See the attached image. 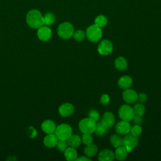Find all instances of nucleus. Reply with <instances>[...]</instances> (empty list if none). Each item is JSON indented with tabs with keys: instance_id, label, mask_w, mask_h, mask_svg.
Wrapping results in <instances>:
<instances>
[{
	"instance_id": "ddd939ff",
	"label": "nucleus",
	"mask_w": 161,
	"mask_h": 161,
	"mask_svg": "<svg viewBox=\"0 0 161 161\" xmlns=\"http://www.w3.org/2000/svg\"><path fill=\"white\" fill-rule=\"evenodd\" d=\"M101 122L108 128L112 127L115 123V117L113 113L106 111L104 113Z\"/></svg>"
},
{
	"instance_id": "2f4dec72",
	"label": "nucleus",
	"mask_w": 161,
	"mask_h": 161,
	"mask_svg": "<svg viewBox=\"0 0 161 161\" xmlns=\"http://www.w3.org/2000/svg\"><path fill=\"white\" fill-rule=\"evenodd\" d=\"M88 117L96 121H97L99 119L100 114H99V113L97 110L91 109L88 113Z\"/></svg>"
},
{
	"instance_id": "393cba45",
	"label": "nucleus",
	"mask_w": 161,
	"mask_h": 161,
	"mask_svg": "<svg viewBox=\"0 0 161 161\" xmlns=\"http://www.w3.org/2000/svg\"><path fill=\"white\" fill-rule=\"evenodd\" d=\"M95 25L100 28H103L108 23V19L104 15H99L97 16L94 20Z\"/></svg>"
},
{
	"instance_id": "9d476101",
	"label": "nucleus",
	"mask_w": 161,
	"mask_h": 161,
	"mask_svg": "<svg viewBox=\"0 0 161 161\" xmlns=\"http://www.w3.org/2000/svg\"><path fill=\"white\" fill-rule=\"evenodd\" d=\"M52 35V30L47 26H42L40 27L37 31V36L38 38L43 42L49 40Z\"/></svg>"
},
{
	"instance_id": "72a5a7b5",
	"label": "nucleus",
	"mask_w": 161,
	"mask_h": 161,
	"mask_svg": "<svg viewBox=\"0 0 161 161\" xmlns=\"http://www.w3.org/2000/svg\"><path fill=\"white\" fill-rule=\"evenodd\" d=\"M100 101H101V104H103L104 105H106V104H108L109 103V101H110L109 96L108 94H103L101 96V97Z\"/></svg>"
},
{
	"instance_id": "412c9836",
	"label": "nucleus",
	"mask_w": 161,
	"mask_h": 161,
	"mask_svg": "<svg viewBox=\"0 0 161 161\" xmlns=\"http://www.w3.org/2000/svg\"><path fill=\"white\" fill-rule=\"evenodd\" d=\"M84 152L86 156L88 157H94L97 152V147L92 143L89 145H87L84 150Z\"/></svg>"
},
{
	"instance_id": "a211bd4d",
	"label": "nucleus",
	"mask_w": 161,
	"mask_h": 161,
	"mask_svg": "<svg viewBox=\"0 0 161 161\" xmlns=\"http://www.w3.org/2000/svg\"><path fill=\"white\" fill-rule=\"evenodd\" d=\"M64 153L65 159L68 161L76 160L77 158L78 157L77 150L75 149V148L71 147H68Z\"/></svg>"
},
{
	"instance_id": "e433bc0d",
	"label": "nucleus",
	"mask_w": 161,
	"mask_h": 161,
	"mask_svg": "<svg viewBox=\"0 0 161 161\" xmlns=\"http://www.w3.org/2000/svg\"><path fill=\"white\" fill-rule=\"evenodd\" d=\"M76 160H77V161L78 160H80V161H91V159L89 157H87V156H81L80 157H77Z\"/></svg>"
},
{
	"instance_id": "cd10ccee",
	"label": "nucleus",
	"mask_w": 161,
	"mask_h": 161,
	"mask_svg": "<svg viewBox=\"0 0 161 161\" xmlns=\"http://www.w3.org/2000/svg\"><path fill=\"white\" fill-rule=\"evenodd\" d=\"M86 33L81 30H77L74 32L73 37L77 42L83 41L86 38Z\"/></svg>"
},
{
	"instance_id": "c9c22d12",
	"label": "nucleus",
	"mask_w": 161,
	"mask_h": 161,
	"mask_svg": "<svg viewBox=\"0 0 161 161\" xmlns=\"http://www.w3.org/2000/svg\"><path fill=\"white\" fill-rule=\"evenodd\" d=\"M147 99V96L145 93H140L138 94V100L140 103H145Z\"/></svg>"
},
{
	"instance_id": "dca6fc26",
	"label": "nucleus",
	"mask_w": 161,
	"mask_h": 161,
	"mask_svg": "<svg viewBox=\"0 0 161 161\" xmlns=\"http://www.w3.org/2000/svg\"><path fill=\"white\" fill-rule=\"evenodd\" d=\"M114 157V153L109 149H104L98 155V160L99 161H112Z\"/></svg>"
},
{
	"instance_id": "7c9ffc66",
	"label": "nucleus",
	"mask_w": 161,
	"mask_h": 161,
	"mask_svg": "<svg viewBox=\"0 0 161 161\" xmlns=\"http://www.w3.org/2000/svg\"><path fill=\"white\" fill-rule=\"evenodd\" d=\"M81 140L84 144L86 145H89L92 143L93 142V137L92 136L91 134L88 133H83L81 137Z\"/></svg>"
},
{
	"instance_id": "f03ea898",
	"label": "nucleus",
	"mask_w": 161,
	"mask_h": 161,
	"mask_svg": "<svg viewBox=\"0 0 161 161\" xmlns=\"http://www.w3.org/2000/svg\"><path fill=\"white\" fill-rule=\"evenodd\" d=\"M102 35L103 32L101 28L97 26L95 24L91 25L86 30V36L88 40L91 42H97L101 39Z\"/></svg>"
},
{
	"instance_id": "c85d7f7f",
	"label": "nucleus",
	"mask_w": 161,
	"mask_h": 161,
	"mask_svg": "<svg viewBox=\"0 0 161 161\" xmlns=\"http://www.w3.org/2000/svg\"><path fill=\"white\" fill-rule=\"evenodd\" d=\"M130 132L132 135L138 137L142 134V128L139 125H135L133 126H131V129H130Z\"/></svg>"
},
{
	"instance_id": "a878e982",
	"label": "nucleus",
	"mask_w": 161,
	"mask_h": 161,
	"mask_svg": "<svg viewBox=\"0 0 161 161\" xmlns=\"http://www.w3.org/2000/svg\"><path fill=\"white\" fill-rule=\"evenodd\" d=\"M133 109L134 114L142 116L145 113V108L141 103L135 104L133 107Z\"/></svg>"
},
{
	"instance_id": "4be33fe9",
	"label": "nucleus",
	"mask_w": 161,
	"mask_h": 161,
	"mask_svg": "<svg viewBox=\"0 0 161 161\" xmlns=\"http://www.w3.org/2000/svg\"><path fill=\"white\" fill-rule=\"evenodd\" d=\"M114 66L118 70H123L127 67V61L123 57H118L114 60Z\"/></svg>"
},
{
	"instance_id": "1a4fd4ad",
	"label": "nucleus",
	"mask_w": 161,
	"mask_h": 161,
	"mask_svg": "<svg viewBox=\"0 0 161 161\" xmlns=\"http://www.w3.org/2000/svg\"><path fill=\"white\" fill-rule=\"evenodd\" d=\"M123 100L128 104H133L138 101V94L133 89H127L122 94Z\"/></svg>"
},
{
	"instance_id": "473e14b6",
	"label": "nucleus",
	"mask_w": 161,
	"mask_h": 161,
	"mask_svg": "<svg viewBox=\"0 0 161 161\" xmlns=\"http://www.w3.org/2000/svg\"><path fill=\"white\" fill-rule=\"evenodd\" d=\"M27 134L28 136L30 138H35L37 135L36 130L32 126H29L27 129Z\"/></svg>"
},
{
	"instance_id": "423d86ee",
	"label": "nucleus",
	"mask_w": 161,
	"mask_h": 161,
	"mask_svg": "<svg viewBox=\"0 0 161 161\" xmlns=\"http://www.w3.org/2000/svg\"><path fill=\"white\" fill-rule=\"evenodd\" d=\"M118 115L122 120L131 121L134 116L133 108L128 104L121 105L118 110Z\"/></svg>"
},
{
	"instance_id": "f3484780",
	"label": "nucleus",
	"mask_w": 161,
	"mask_h": 161,
	"mask_svg": "<svg viewBox=\"0 0 161 161\" xmlns=\"http://www.w3.org/2000/svg\"><path fill=\"white\" fill-rule=\"evenodd\" d=\"M56 127H57V126H56L55 123L50 119L45 120L42 123V130L43 131V132H45L47 134L54 133Z\"/></svg>"
},
{
	"instance_id": "39448f33",
	"label": "nucleus",
	"mask_w": 161,
	"mask_h": 161,
	"mask_svg": "<svg viewBox=\"0 0 161 161\" xmlns=\"http://www.w3.org/2000/svg\"><path fill=\"white\" fill-rule=\"evenodd\" d=\"M54 133L58 139L66 140L72 135V128L69 125L62 123L56 127Z\"/></svg>"
},
{
	"instance_id": "20e7f679",
	"label": "nucleus",
	"mask_w": 161,
	"mask_h": 161,
	"mask_svg": "<svg viewBox=\"0 0 161 161\" xmlns=\"http://www.w3.org/2000/svg\"><path fill=\"white\" fill-rule=\"evenodd\" d=\"M74 28L73 25L69 22H64L61 23L57 29L58 36L63 39H69L73 36Z\"/></svg>"
},
{
	"instance_id": "9b49d317",
	"label": "nucleus",
	"mask_w": 161,
	"mask_h": 161,
	"mask_svg": "<svg viewBox=\"0 0 161 161\" xmlns=\"http://www.w3.org/2000/svg\"><path fill=\"white\" fill-rule=\"evenodd\" d=\"M131 125L129 121L121 120L115 126V131L119 135H126L130 133Z\"/></svg>"
},
{
	"instance_id": "5701e85b",
	"label": "nucleus",
	"mask_w": 161,
	"mask_h": 161,
	"mask_svg": "<svg viewBox=\"0 0 161 161\" xmlns=\"http://www.w3.org/2000/svg\"><path fill=\"white\" fill-rule=\"evenodd\" d=\"M110 143L116 148L123 146V140L118 134H114L111 136Z\"/></svg>"
},
{
	"instance_id": "b1692460",
	"label": "nucleus",
	"mask_w": 161,
	"mask_h": 161,
	"mask_svg": "<svg viewBox=\"0 0 161 161\" xmlns=\"http://www.w3.org/2000/svg\"><path fill=\"white\" fill-rule=\"evenodd\" d=\"M108 130L109 128L106 127L101 121H99L98 123H96V126L94 132L97 136H101L107 133L108 132Z\"/></svg>"
},
{
	"instance_id": "bb28decb",
	"label": "nucleus",
	"mask_w": 161,
	"mask_h": 161,
	"mask_svg": "<svg viewBox=\"0 0 161 161\" xmlns=\"http://www.w3.org/2000/svg\"><path fill=\"white\" fill-rule=\"evenodd\" d=\"M43 20H44V25H45L46 26H49L52 25L55 22V18L52 13H47L43 16Z\"/></svg>"
},
{
	"instance_id": "6ab92c4d",
	"label": "nucleus",
	"mask_w": 161,
	"mask_h": 161,
	"mask_svg": "<svg viewBox=\"0 0 161 161\" xmlns=\"http://www.w3.org/2000/svg\"><path fill=\"white\" fill-rule=\"evenodd\" d=\"M66 141L68 146L73 148L78 147L82 142L81 138L77 135H72L66 140Z\"/></svg>"
},
{
	"instance_id": "0eeeda50",
	"label": "nucleus",
	"mask_w": 161,
	"mask_h": 161,
	"mask_svg": "<svg viewBox=\"0 0 161 161\" xmlns=\"http://www.w3.org/2000/svg\"><path fill=\"white\" fill-rule=\"evenodd\" d=\"M123 140V146L126 148L128 153H130L133 148H135L138 143V137L129 133L125 135Z\"/></svg>"
},
{
	"instance_id": "4468645a",
	"label": "nucleus",
	"mask_w": 161,
	"mask_h": 161,
	"mask_svg": "<svg viewBox=\"0 0 161 161\" xmlns=\"http://www.w3.org/2000/svg\"><path fill=\"white\" fill-rule=\"evenodd\" d=\"M133 84L132 78L129 75H123L121 77L118 81V85L120 89L125 90L129 89Z\"/></svg>"
},
{
	"instance_id": "f8f14e48",
	"label": "nucleus",
	"mask_w": 161,
	"mask_h": 161,
	"mask_svg": "<svg viewBox=\"0 0 161 161\" xmlns=\"http://www.w3.org/2000/svg\"><path fill=\"white\" fill-rule=\"evenodd\" d=\"M74 111V106L69 103H65L60 106L58 112L63 117L70 116Z\"/></svg>"
},
{
	"instance_id": "7ed1b4c3",
	"label": "nucleus",
	"mask_w": 161,
	"mask_h": 161,
	"mask_svg": "<svg viewBox=\"0 0 161 161\" xmlns=\"http://www.w3.org/2000/svg\"><path fill=\"white\" fill-rule=\"evenodd\" d=\"M96 126V121L90 118L82 119L79 123V128L82 133L92 134L94 132Z\"/></svg>"
},
{
	"instance_id": "f704fd0d",
	"label": "nucleus",
	"mask_w": 161,
	"mask_h": 161,
	"mask_svg": "<svg viewBox=\"0 0 161 161\" xmlns=\"http://www.w3.org/2000/svg\"><path fill=\"white\" fill-rule=\"evenodd\" d=\"M131 120H132L133 123H134L135 125H140L143 121L142 116H139V115H136V114H134Z\"/></svg>"
},
{
	"instance_id": "2eb2a0df",
	"label": "nucleus",
	"mask_w": 161,
	"mask_h": 161,
	"mask_svg": "<svg viewBox=\"0 0 161 161\" xmlns=\"http://www.w3.org/2000/svg\"><path fill=\"white\" fill-rule=\"evenodd\" d=\"M58 139L55 133H49L43 139V143L48 148H53L57 145Z\"/></svg>"
},
{
	"instance_id": "f257e3e1",
	"label": "nucleus",
	"mask_w": 161,
	"mask_h": 161,
	"mask_svg": "<svg viewBox=\"0 0 161 161\" xmlns=\"http://www.w3.org/2000/svg\"><path fill=\"white\" fill-rule=\"evenodd\" d=\"M26 23L29 26L32 28H39L44 25L43 16L41 13L36 10L33 9L29 11L26 15Z\"/></svg>"
},
{
	"instance_id": "6e6552de",
	"label": "nucleus",
	"mask_w": 161,
	"mask_h": 161,
	"mask_svg": "<svg viewBox=\"0 0 161 161\" xmlns=\"http://www.w3.org/2000/svg\"><path fill=\"white\" fill-rule=\"evenodd\" d=\"M113 50L112 42L108 40H102L98 45L97 51L102 55H108L110 54Z\"/></svg>"
},
{
	"instance_id": "aec40b11",
	"label": "nucleus",
	"mask_w": 161,
	"mask_h": 161,
	"mask_svg": "<svg viewBox=\"0 0 161 161\" xmlns=\"http://www.w3.org/2000/svg\"><path fill=\"white\" fill-rule=\"evenodd\" d=\"M128 152L124 146L116 148L114 153V157L118 160H124L128 156Z\"/></svg>"
},
{
	"instance_id": "c756f323",
	"label": "nucleus",
	"mask_w": 161,
	"mask_h": 161,
	"mask_svg": "<svg viewBox=\"0 0 161 161\" xmlns=\"http://www.w3.org/2000/svg\"><path fill=\"white\" fill-rule=\"evenodd\" d=\"M56 146L57 147V149L61 152H64L66 148L69 147L67 145V141L65 140H60V139H58Z\"/></svg>"
}]
</instances>
